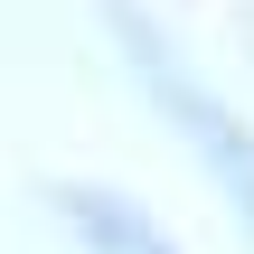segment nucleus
Segmentation results:
<instances>
[{
	"instance_id": "obj_1",
	"label": "nucleus",
	"mask_w": 254,
	"mask_h": 254,
	"mask_svg": "<svg viewBox=\"0 0 254 254\" xmlns=\"http://www.w3.org/2000/svg\"><path fill=\"white\" fill-rule=\"evenodd\" d=\"M113 38H123V57H132V85L151 94V113L189 141V160H198V179L226 198V217L245 226V245H254V123L141 19V9H113Z\"/></svg>"
},
{
	"instance_id": "obj_2",
	"label": "nucleus",
	"mask_w": 254,
	"mask_h": 254,
	"mask_svg": "<svg viewBox=\"0 0 254 254\" xmlns=\"http://www.w3.org/2000/svg\"><path fill=\"white\" fill-rule=\"evenodd\" d=\"M47 207L66 217V236H75L85 254H179L170 226H160L141 198H123V189H85V179H66Z\"/></svg>"
}]
</instances>
